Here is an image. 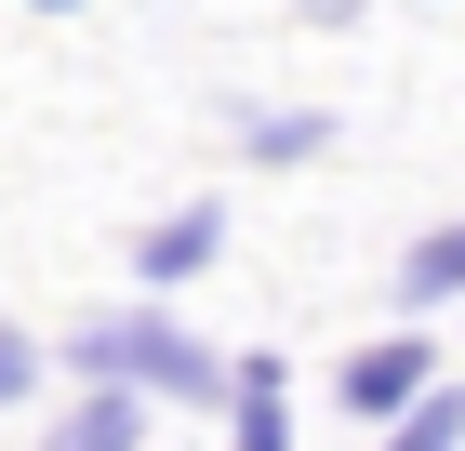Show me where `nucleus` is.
<instances>
[{
    "mask_svg": "<svg viewBox=\"0 0 465 451\" xmlns=\"http://www.w3.org/2000/svg\"><path fill=\"white\" fill-rule=\"evenodd\" d=\"M426 385H439V346H426V332H386V346L346 358V412H359V425H399Z\"/></svg>",
    "mask_w": 465,
    "mask_h": 451,
    "instance_id": "obj_2",
    "label": "nucleus"
},
{
    "mask_svg": "<svg viewBox=\"0 0 465 451\" xmlns=\"http://www.w3.org/2000/svg\"><path fill=\"white\" fill-rule=\"evenodd\" d=\"M320 133H332V120H306V106H292V120H252V160H306Z\"/></svg>",
    "mask_w": 465,
    "mask_h": 451,
    "instance_id": "obj_8",
    "label": "nucleus"
},
{
    "mask_svg": "<svg viewBox=\"0 0 465 451\" xmlns=\"http://www.w3.org/2000/svg\"><path fill=\"white\" fill-rule=\"evenodd\" d=\"M386 451H465V385H426V398L386 425Z\"/></svg>",
    "mask_w": 465,
    "mask_h": 451,
    "instance_id": "obj_7",
    "label": "nucleus"
},
{
    "mask_svg": "<svg viewBox=\"0 0 465 451\" xmlns=\"http://www.w3.org/2000/svg\"><path fill=\"white\" fill-rule=\"evenodd\" d=\"M27 385H40V346H27V332H0V412H14Z\"/></svg>",
    "mask_w": 465,
    "mask_h": 451,
    "instance_id": "obj_9",
    "label": "nucleus"
},
{
    "mask_svg": "<svg viewBox=\"0 0 465 451\" xmlns=\"http://www.w3.org/2000/svg\"><path fill=\"white\" fill-rule=\"evenodd\" d=\"M80 372H94V398H213L226 385V358L200 346V332H186V319H160V306H134V319H94V332H80Z\"/></svg>",
    "mask_w": 465,
    "mask_h": 451,
    "instance_id": "obj_1",
    "label": "nucleus"
},
{
    "mask_svg": "<svg viewBox=\"0 0 465 451\" xmlns=\"http://www.w3.org/2000/svg\"><path fill=\"white\" fill-rule=\"evenodd\" d=\"M213 252H226V200H186V212H160V226L134 240V279H146V292H173V279H200Z\"/></svg>",
    "mask_w": 465,
    "mask_h": 451,
    "instance_id": "obj_3",
    "label": "nucleus"
},
{
    "mask_svg": "<svg viewBox=\"0 0 465 451\" xmlns=\"http://www.w3.org/2000/svg\"><path fill=\"white\" fill-rule=\"evenodd\" d=\"M226 451H292V412H280V358H240V438Z\"/></svg>",
    "mask_w": 465,
    "mask_h": 451,
    "instance_id": "obj_6",
    "label": "nucleus"
},
{
    "mask_svg": "<svg viewBox=\"0 0 465 451\" xmlns=\"http://www.w3.org/2000/svg\"><path fill=\"white\" fill-rule=\"evenodd\" d=\"M40 451H146V412H134V398H80V412H54Z\"/></svg>",
    "mask_w": 465,
    "mask_h": 451,
    "instance_id": "obj_5",
    "label": "nucleus"
},
{
    "mask_svg": "<svg viewBox=\"0 0 465 451\" xmlns=\"http://www.w3.org/2000/svg\"><path fill=\"white\" fill-rule=\"evenodd\" d=\"M399 306H465V226H426L399 252Z\"/></svg>",
    "mask_w": 465,
    "mask_h": 451,
    "instance_id": "obj_4",
    "label": "nucleus"
}]
</instances>
